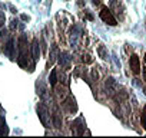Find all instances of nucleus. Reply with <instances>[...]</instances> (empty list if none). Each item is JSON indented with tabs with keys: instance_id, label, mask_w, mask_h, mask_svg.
Wrapping results in <instances>:
<instances>
[{
	"instance_id": "obj_3",
	"label": "nucleus",
	"mask_w": 146,
	"mask_h": 138,
	"mask_svg": "<svg viewBox=\"0 0 146 138\" xmlns=\"http://www.w3.org/2000/svg\"><path fill=\"white\" fill-rule=\"evenodd\" d=\"M3 52H5V55H7V56H10V58H13V56H15V46H13V40H9V42L5 45Z\"/></svg>"
},
{
	"instance_id": "obj_6",
	"label": "nucleus",
	"mask_w": 146,
	"mask_h": 138,
	"mask_svg": "<svg viewBox=\"0 0 146 138\" xmlns=\"http://www.w3.org/2000/svg\"><path fill=\"white\" fill-rule=\"evenodd\" d=\"M56 79H57V78H56V69H53L52 74H50V78H49V81H50V85H52V86H54V85H56V82H57Z\"/></svg>"
},
{
	"instance_id": "obj_7",
	"label": "nucleus",
	"mask_w": 146,
	"mask_h": 138,
	"mask_svg": "<svg viewBox=\"0 0 146 138\" xmlns=\"http://www.w3.org/2000/svg\"><path fill=\"white\" fill-rule=\"evenodd\" d=\"M142 125L146 129V107L143 108V112H142Z\"/></svg>"
},
{
	"instance_id": "obj_4",
	"label": "nucleus",
	"mask_w": 146,
	"mask_h": 138,
	"mask_svg": "<svg viewBox=\"0 0 146 138\" xmlns=\"http://www.w3.org/2000/svg\"><path fill=\"white\" fill-rule=\"evenodd\" d=\"M32 50H33V59H35V60H37V59H39V56H40V49H39V42H37V40H33Z\"/></svg>"
},
{
	"instance_id": "obj_9",
	"label": "nucleus",
	"mask_w": 146,
	"mask_h": 138,
	"mask_svg": "<svg viewBox=\"0 0 146 138\" xmlns=\"http://www.w3.org/2000/svg\"><path fill=\"white\" fill-rule=\"evenodd\" d=\"M143 78H145V81H146V69H143Z\"/></svg>"
},
{
	"instance_id": "obj_5",
	"label": "nucleus",
	"mask_w": 146,
	"mask_h": 138,
	"mask_svg": "<svg viewBox=\"0 0 146 138\" xmlns=\"http://www.w3.org/2000/svg\"><path fill=\"white\" fill-rule=\"evenodd\" d=\"M69 55L67 53H60V59H59V62H60V65H63V66H66L67 63H69Z\"/></svg>"
},
{
	"instance_id": "obj_8",
	"label": "nucleus",
	"mask_w": 146,
	"mask_h": 138,
	"mask_svg": "<svg viewBox=\"0 0 146 138\" xmlns=\"http://www.w3.org/2000/svg\"><path fill=\"white\" fill-rule=\"evenodd\" d=\"M92 2H93L95 5H100V0H92Z\"/></svg>"
},
{
	"instance_id": "obj_2",
	"label": "nucleus",
	"mask_w": 146,
	"mask_h": 138,
	"mask_svg": "<svg viewBox=\"0 0 146 138\" xmlns=\"http://www.w3.org/2000/svg\"><path fill=\"white\" fill-rule=\"evenodd\" d=\"M129 65H130V69H132V72L133 74H139L140 72V60L136 55H132L130 56V60H129Z\"/></svg>"
},
{
	"instance_id": "obj_1",
	"label": "nucleus",
	"mask_w": 146,
	"mask_h": 138,
	"mask_svg": "<svg viewBox=\"0 0 146 138\" xmlns=\"http://www.w3.org/2000/svg\"><path fill=\"white\" fill-rule=\"evenodd\" d=\"M100 17H102L103 22H106V23L110 25V26H115V25H116V19L113 17L112 12H110L108 7H103V9H102V12H100Z\"/></svg>"
}]
</instances>
